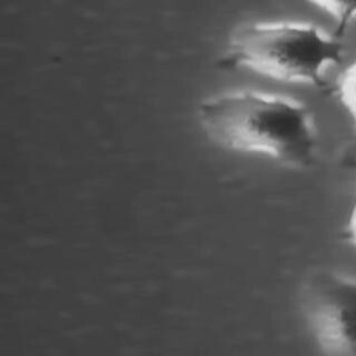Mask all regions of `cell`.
<instances>
[{"instance_id": "obj_1", "label": "cell", "mask_w": 356, "mask_h": 356, "mask_svg": "<svg viewBox=\"0 0 356 356\" xmlns=\"http://www.w3.org/2000/svg\"><path fill=\"white\" fill-rule=\"evenodd\" d=\"M198 117L204 131L222 147L264 154L292 170L314 164V116L298 100L256 90L224 92L204 100Z\"/></svg>"}, {"instance_id": "obj_2", "label": "cell", "mask_w": 356, "mask_h": 356, "mask_svg": "<svg viewBox=\"0 0 356 356\" xmlns=\"http://www.w3.org/2000/svg\"><path fill=\"white\" fill-rule=\"evenodd\" d=\"M344 44L316 26L300 22L245 24L234 31L220 60L224 70L246 68L286 83L327 89L324 72L341 64Z\"/></svg>"}, {"instance_id": "obj_3", "label": "cell", "mask_w": 356, "mask_h": 356, "mask_svg": "<svg viewBox=\"0 0 356 356\" xmlns=\"http://www.w3.org/2000/svg\"><path fill=\"white\" fill-rule=\"evenodd\" d=\"M304 314L324 356H356V278L317 273L302 298Z\"/></svg>"}, {"instance_id": "obj_4", "label": "cell", "mask_w": 356, "mask_h": 356, "mask_svg": "<svg viewBox=\"0 0 356 356\" xmlns=\"http://www.w3.org/2000/svg\"><path fill=\"white\" fill-rule=\"evenodd\" d=\"M335 92L350 114L355 128V144L350 161V164L354 165L356 163V59L339 76Z\"/></svg>"}, {"instance_id": "obj_5", "label": "cell", "mask_w": 356, "mask_h": 356, "mask_svg": "<svg viewBox=\"0 0 356 356\" xmlns=\"http://www.w3.org/2000/svg\"><path fill=\"white\" fill-rule=\"evenodd\" d=\"M309 3L326 11L337 22L334 36L341 39L356 17V0H309Z\"/></svg>"}, {"instance_id": "obj_6", "label": "cell", "mask_w": 356, "mask_h": 356, "mask_svg": "<svg viewBox=\"0 0 356 356\" xmlns=\"http://www.w3.org/2000/svg\"><path fill=\"white\" fill-rule=\"evenodd\" d=\"M353 166L355 167L356 170V163ZM344 238L346 242L350 243L352 246L356 248V200L353 209L350 211L348 226L345 228Z\"/></svg>"}]
</instances>
